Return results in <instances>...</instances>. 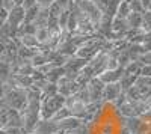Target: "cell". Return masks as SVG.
Wrapping results in <instances>:
<instances>
[{"mask_svg": "<svg viewBox=\"0 0 151 134\" xmlns=\"http://www.w3.org/2000/svg\"><path fill=\"white\" fill-rule=\"evenodd\" d=\"M116 110L121 118H141L147 112L145 100L144 101H125Z\"/></svg>", "mask_w": 151, "mask_h": 134, "instance_id": "cell-5", "label": "cell"}, {"mask_svg": "<svg viewBox=\"0 0 151 134\" xmlns=\"http://www.w3.org/2000/svg\"><path fill=\"white\" fill-rule=\"evenodd\" d=\"M142 63L139 60H133V62H129L127 65L124 66V72L125 74H133V76H139V71H141Z\"/></svg>", "mask_w": 151, "mask_h": 134, "instance_id": "cell-24", "label": "cell"}, {"mask_svg": "<svg viewBox=\"0 0 151 134\" xmlns=\"http://www.w3.org/2000/svg\"><path fill=\"white\" fill-rule=\"evenodd\" d=\"M2 128H3V127H2V124H0V130H2Z\"/></svg>", "mask_w": 151, "mask_h": 134, "instance_id": "cell-46", "label": "cell"}, {"mask_svg": "<svg viewBox=\"0 0 151 134\" xmlns=\"http://www.w3.org/2000/svg\"><path fill=\"white\" fill-rule=\"evenodd\" d=\"M0 8H5L3 6V0H0Z\"/></svg>", "mask_w": 151, "mask_h": 134, "instance_id": "cell-44", "label": "cell"}, {"mask_svg": "<svg viewBox=\"0 0 151 134\" xmlns=\"http://www.w3.org/2000/svg\"><path fill=\"white\" fill-rule=\"evenodd\" d=\"M0 124L2 127H18L23 128L21 113L11 107H0Z\"/></svg>", "mask_w": 151, "mask_h": 134, "instance_id": "cell-6", "label": "cell"}, {"mask_svg": "<svg viewBox=\"0 0 151 134\" xmlns=\"http://www.w3.org/2000/svg\"><path fill=\"white\" fill-rule=\"evenodd\" d=\"M40 9H41V8L38 6V5H35V6L26 9V17H24V23H33L35 18H36V15H38V12H40Z\"/></svg>", "mask_w": 151, "mask_h": 134, "instance_id": "cell-28", "label": "cell"}, {"mask_svg": "<svg viewBox=\"0 0 151 134\" xmlns=\"http://www.w3.org/2000/svg\"><path fill=\"white\" fill-rule=\"evenodd\" d=\"M142 29L145 32L151 30V11H145L142 14Z\"/></svg>", "mask_w": 151, "mask_h": 134, "instance_id": "cell-31", "label": "cell"}, {"mask_svg": "<svg viewBox=\"0 0 151 134\" xmlns=\"http://www.w3.org/2000/svg\"><path fill=\"white\" fill-rule=\"evenodd\" d=\"M80 88L82 86L76 80H70L64 76L58 83V93H60L62 96H65V98H70V96H74L77 93L80 91Z\"/></svg>", "mask_w": 151, "mask_h": 134, "instance_id": "cell-7", "label": "cell"}, {"mask_svg": "<svg viewBox=\"0 0 151 134\" xmlns=\"http://www.w3.org/2000/svg\"><path fill=\"white\" fill-rule=\"evenodd\" d=\"M47 23H48V9H40L33 24L36 26V29H40V27H47Z\"/></svg>", "mask_w": 151, "mask_h": 134, "instance_id": "cell-21", "label": "cell"}, {"mask_svg": "<svg viewBox=\"0 0 151 134\" xmlns=\"http://www.w3.org/2000/svg\"><path fill=\"white\" fill-rule=\"evenodd\" d=\"M122 76H124V68L119 66L116 69H107V71H104L103 74L98 76V78L101 80L104 84H109V83H118Z\"/></svg>", "mask_w": 151, "mask_h": 134, "instance_id": "cell-15", "label": "cell"}, {"mask_svg": "<svg viewBox=\"0 0 151 134\" xmlns=\"http://www.w3.org/2000/svg\"><path fill=\"white\" fill-rule=\"evenodd\" d=\"M24 17H26V9L23 6H14L12 9H9L8 14V24H11L12 27H20L24 23Z\"/></svg>", "mask_w": 151, "mask_h": 134, "instance_id": "cell-14", "label": "cell"}, {"mask_svg": "<svg viewBox=\"0 0 151 134\" xmlns=\"http://www.w3.org/2000/svg\"><path fill=\"white\" fill-rule=\"evenodd\" d=\"M0 134H27L24 131V128H18V127H5L0 130Z\"/></svg>", "mask_w": 151, "mask_h": 134, "instance_id": "cell-32", "label": "cell"}, {"mask_svg": "<svg viewBox=\"0 0 151 134\" xmlns=\"http://www.w3.org/2000/svg\"><path fill=\"white\" fill-rule=\"evenodd\" d=\"M35 36H36L38 42H40V45H42V44H45V42H47L48 36H50V32H48V29H47V27H40V29H36Z\"/></svg>", "mask_w": 151, "mask_h": 134, "instance_id": "cell-27", "label": "cell"}, {"mask_svg": "<svg viewBox=\"0 0 151 134\" xmlns=\"http://www.w3.org/2000/svg\"><path fill=\"white\" fill-rule=\"evenodd\" d=\"M125 21H127L129 29H139V27H142V14L132 12V14L125 18Z\"/></svg>", "mask_w": 151, "mask_h": 134, "instance_id": "cell-20", "label": "cell"}, {"mask_svg": "<svg viewBox=\"0 0 151 134\" xmlns=\"http://www.w3.org/2000/svg\"><path fill=\"white\" fill-rule=\"evenodd\" d=\"M65 107L71 112V116L79 118L82 120L86 119V115H88L86 113V104L80 103L79 100H76L74 96H70V98L65 100Z\"/></svg>", "mask_w": 151, "mask_h": 134, "instance_id": "cell-9", "label": "cell"}, {"mask_svg": "<svg viewBox=\"0 0 151 134\" xmlns=\"http://www.w3.org/2000/svg\"><path fill=\"white\" fill-rule=\"evenodd\" d=\"M59 125V134H64V133H73V131H77L82 125H83V120L79 118H74L70 116L67 119H62L58 122Z\"/></svg>", "mask_w": 151, "mask_h": 134, "instance_id": "cell-13", "label": "cell"}, {"mask_svg": "<svg viewBox=\"0 0 151 134\" xmlns=\"http://www.w3.org/2000/svg\"><path fill=\"white\" fill-rule=\"evenodd\" d=\"M30 134H59V125L52 119H40Z\"/></svg>", "mask_w": 151, "mask_h": 134, "instance_id": "cell-10", "label": "cell"}, {"mask_svg": "<svg viewBox=\"0 0 151 134\" xmlns=\"http://www.w3.org/2000/svg\"><path fill=\"white\" fill-rule=\"evenodd\" d=\"M139 62L142 65H151V51H145L141 57H139Z\"/></svg>", "mask_w": 151, "mask_h": 134, "instance_id": "cell-37", "label": "cell"}, {"mask_svg": "<svg viewBox=\"0 0 151 134\" xmlns=\"http://www.w3.org/2000/svg\"><path fill=\"white\" fill-rule=\"evenodd\" d=\"M145 105H147V112L151 110V96H148V98L145 100ZM147 112H145V113H147Z\"/></svg>", "mask_w": 151, "mask_h": 134, "instance_id": "cell-42", "label": "cell"}, {"mask_svg": "<svg viewBox=\"0 0 151 134\" xmlns=\"http://www.w3.org/2000/svg\"><path fill=\"white\" fill-rule=\"evenodd\" d=\"M119 62H118V59L116 57H113V56H109V60H107V69H116L119 68ZM106 69V71H107Z\"/></svg>", "mask_w": 151, "mask_h": 134, "instance_id": "cell-35", "label": "cell"}, {"mask_svg": "<svg viewBox=\"0 0 151 134\" xmlns=\"http://www.w3.org/2000/svg\"><path fill=\"white\" fill-rule=\"evenodd\" d=\"M136 78H137V76H133V74H125V72H124V76H122V77H121V80H119L121 89L125 92L127 89H130L132 86H134Z\"/></svg>", "mask_w": 151, "mask_h": 134, "instance_id": "cell-22", "label": "cell"}, {"mask_svg": "<svg viewBox=\"0 0 151 134\" xmlns=\"http://www.w3.org/2000/svg\"><path fill=\"white\" fill-rule=\"evenodd\" d=\"M35 5H36V0H24L23 2V8L24 9H29V8H32Z\"/></svg>", "mask_w": 151, "mask_h": 134, "instance_id": "cell-40", "label": "cell"}, {"mask_svg": "<svg viewBox=\"0 0 151 134\" xmlns=\"http://www.w3.org/2000/svg\"><path fill=\"white\" fill-rule=\"evenodd\" d=\"M134 86H151V77H145V76H137Z\"/></svg>", "mask_w": 151, "mask_h": 134, "instance_id": "cell-34", "label": "cell"}, {"mask_svg": "<svg viewBox=\"0 0 151 134\" xmlns=\"http://www.w3.org/2000/svg\"><path fill=\"white\" fill-rule=\"evenodd\" d=\"M130 2V8H132V12H137V14H144L145 9L141 3V0H129Z\"/></svg>", "mask_w": 151, "mask_h": 134, "instance_id": "cell-33", "label": "cell"}, {"mask_svg": "<svg viewBox=\"0 0 151 134\" xmlns=\"http://www.w3.org/2000/svg\"><path fill=\"white\" fill-rule=\"evenodd\" d=\"M121 92H122V89H121L119 81H118V83H109V84H104L103 95H101V101H103L104 104H112V103L119 96Z\"/></svg>", "mask_w": 151, "mask_h": 134, "instance_id": "cell-11", "label": "cell"}, {"mask_svg": "<svg viewBox=\"0 0 151 134\" xmlns=\"http://www.w3.org/2000/svg\"><path fill=\"white\" fill-rule=\"evenodd\" d=\"M70 14H71V9H64V11L60 12L59 20H58V24H59V29H60V30H65V29H67Z\"/></svg>", "mask_w": 151, "mask_h": 134, "instance_id": "cell-26", "label": "cell"}, {"mask_svg": "<svg viewBox=\"0 0 151 134\" xmlns=\"http://www.w3.org/2000/svg\"><path fill=\"white\" fill-rule=\"evenodd\" d=\"M65 96H62L60 93H56L55 96H50L41 101V110H40V116L41 119H52L53 115L60 110L62 107H65Z\"/></svg>", "mask_w": 151, "mask_h": 134, "instance_id": "cell-3", "label": "cell"}, {"mask_svg": "<svg viewBox=\"0 0 151 134\" xmlns=\"http://www.w3.org/2000/svg\"><path fill=\"white\" fill-rule=\"evenodd\" d=\"M139 76H145V77H151V65H142Z\"/></svg>", "mask_w": 151, "mask_h": 134, "instance_id": "cell-39", "label": "cell"}, {"mask_svg": "<svg viewBox=\"0 0 151 134\" xmlns=\"http://www.w3.org/2000/svg\"><path fill=\"white\" fill-rule=\"evenodd\" d=\"M65 76V68L64 66H55L53 69H50L45 74V80L50 83H59V80Z\"/></svg>", "mask_w": 151, "mask_h": 134, "instance_id": "cell-17", "label": "cell"}, {"mask_svg": "<svg viewBox=\"0 0 151 134\" xmlns=\"http://www.w3.org/2000/svg\"><path fill=\"white\" fill-rule=\"evenodd\" d=\"M119 2L121 0H107V6H106V14H109L110 17H115V14H116V8H118V5H119Z\"/></svg>", "mask_w": 151, "mask_h": 134, "instance_id": "cell-30", "label": "cell"}, {"mask_svg": "<svg viewBox=\"0 0 151 134\" xmlns=\"http://www.w3.org/2000/svg\"><path fill=\"white\" fill-rule=\"evenodd\" d=\"M12 2H14V6H23L24 0H12Z\"/></svg>", "mask_w": 151, "mask_h": 134, "instance_id": "cell-43", "label": "cell"}, {"mask_svg": "<svg viewBox=\"0 0 151 134\" xmlns=\"http://www.w3.org/2000/svg\"><path fill=\"white\" fill-rule=\"evenodd\" d=\"M76 6L79 8V11L94 24L95 29H97V24L100 23V20H101L103 11L100 9L92 0H77V2H76Z\"/></svg>", "mask_w": 151, "mask_h": 134, "instance_id": "cell-4", "label": "cell"}, {"mask_svg": "<svg viewBox=\"0 0 151 134\" xmlns=\"http://www.w3.org/2000/svg\"><path fill=\"white\" fill-rule=\"evenodd\" d=\"M26 105H27L26 89L14 88L11 84L5 83V96L0 100V107H11L21 113L26 108Z\"/></svg>", "mask_w": 151, "mask_h": 134, "instance_id": "cell-1", "label": "cell"}, {"mask_svg": "<svg viewBox=\"0 0 151 134\" xmlns=\"http://www.w3.org/2000/svg\"><path fill=\"white\" fill-rule=\"evenodd\" d=\"M107 60H109V53L106 51H98L89 62H88V65H89L94 71V76L98 77L100 74H103V72L107 69Z\"/></svg>", "mask_w": 151, "mask_h": 134, "instance_id": "cell-8", "label": "cell"}, {"mask_svg": "<svg viewBox=\"0 0 151 134\" xmlns=\"http://www.w3.org/2000/svg\"><path fill=\"white\" fill-rule=\"evenodd\" d=\"M70 116H71V112L68 110L67 107H62L60 110H58V112L53 115L52 120H55V122H59V120H62V119H67V118H70Z\"/></svg>", "mask_w": 151, "mask_h": 134, "instance_id": "cell-29", "label": "cell"}, {"mask_svg": "<svg viewBox=\"0 0 151 134\" xmlns=\"http://www.w3.org/2000/svg\"><path fill=\"white\" fill-rule=\"evenodd\" d=\"M5 96V83L0 81V100H2Z\"/></svg>", "mask_w": 151, "mask_h": 134, "instance_id": "cell-41", "label": "cell"}, {"mask_svg": "<svg viewBox=\"0 0 151 134\" xmlns=\"http://www.w3.org/2000/svg\"><path fill=\"white\" fill-rule=\"evenodd\" d=\"M40 110H41V101L40 100H30L27 101L26 108L21 112V118H23V128L27 134H30L33 131V128L36 127V124L40 122Z\"/></svg>", "mask_w": 151, "mask_h": 134, "instance_id": "cell-2", "label": "cell"}, {"mask_svg": "<svg viewBox=\"0 0 151 134\" xmlns=\"http://www.w3.org/2000/svg\"><path fill=\"white\" fill-rule=\"evenodd\" d=\"M92 77H95L92 68H91L89 65H85V66L77 72V76H76V81H77L80 86H88V84H89V81L92 80Z\"/></svg>", "mask_w": 151, "mask_h": 134, "instance_id": "cell-16", "label": "cell"}, {"mask_svg": "<svg viewBox=\"0 0 151 134\" xmlns=\"http://www.w3.org/2000/svg\"><path fill=\"white\" fill-rule=\"evenodd\" d=\"M8 14H9V11L6 8H0V26L8 21Z\"/></svg>", "mask_w": 151, "mask_h": 134, "instance_id": "cell-38", "label": "cell"}, {"mask_svg": "<svg viewBox=\"0 0 151 134\" xmlns=\"http://www.w3.org/2000/svg\"><path fill=\"white\" fill-rule=\"evenodd\" d=\"M56 93H58V84L48 81L41 91V101L45 100V98H50V96H55Z\"/></svg>", "mask_w": 151, "mask_h": 134, "instance_id": "cell-23", "label": "cell"}, {"mask_svg": "<svg viewBox=\"0 0 151 134\" xmlns=\"http://www.w3.org/2000/svg\"><path fill=\"white\" fill-rule=\"evenodd\" d=\"M130 14H132L130 2H129V0H121L119 5H118V8H116V14H115V17H116V18H122V20H125Z\"/></svg>", "mask_w": 151, "mask_h": 134, "instance_id": "cell-18", "label": "cell"}, {"mask_svg": "<svg viewBox=\"0 0 151 134\" xmlns=\"http://www.w3.org/2000/svg\"><path fill=\"white\" fill-rule=\"evenodd\" d=\"M74 98H76V100H79V101H80V103H83V104H86V105L91 103V98H89V91H88V88H86V86H82V88H80V91L74 95Z\"/></svg>", "mask_w": 151, "mask_h": 134, "instance_id": "cell-25", "label": "cell"}, {"mask_svg": "<svg viewBox=\"0 0 151 134\" xmlns=\"http://www.w3.org/2000/svg\"><path fill=\"white\" fill-rule=\"evenodd\" d=\"M88 91H89V98L91 103H97L101 101V95H103V89H104V83L100 80L98 77H92V80L88 84Z\"/></svg>", "mask_w": 151, "mask_h": 134, "instance_id": "cell-12", "label": "cell"}, {"mask_svg": "<svg viewBox=\"0 0 151 134\" xmlns=\"http://www.w3.org/2000/svg\"><path fill=\"white\" fill-rule=\"evenodd\" d=\"M18 41H20V45L27 47V48H40L41 47L35 35H23L18 38Z\"/></svg>", "mask_w": 151, "mask_h": 134, "instance_id": "cell-19", "label": "cell"}, {"mask_svg": "<svg viewBox=\"0 0 151 134\" xmlns=\"http://www.w3.org/2000/svg\"><path fill=\"white\" fill-rule=\"evenodd\" d=\"M56 0H36V5L40 6L41 9H48Z\"/></svg>", "mask_w": 151, "mask_h": 134, "instance_id": "cell-36", "label": "cell"}, {"mask_svg": "<svg viewBox=\"0 0 151 134\" xmlns=\"http://www.w3.org/2000/svg\"><path fill=\"white\" fill-rule=\"evenodd\" d=\"M147 11H151V2H150V5H148V9Z\"/></svg>", "mask_w": 151, "mask_h": 134, "instance_id": "cell-45", "label": "cell"}]
</instances>
